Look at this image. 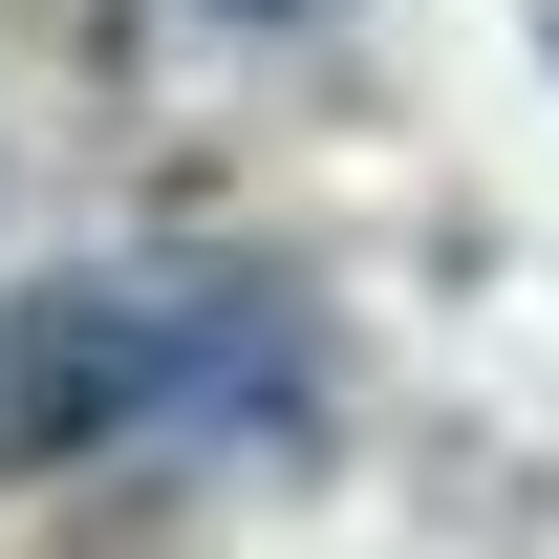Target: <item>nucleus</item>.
<instances>
[{"instance_id": "obj_2", "label": "nucleus", "mask_w": 559, "mask_h": 559, "mask_svg": "<svg viewBox=\"0 0 559 559\" xmlns=\"http://www.w3.org/2000/svg\"><path fill=\"white\" fill-rule=\"evenodd\" d=\"M215 22H323V0H215Z\"/></svg>"}, {"instance_id": "obj_1", "label": "nucleus", "mask_w": 559, "mask_h": 559, "mask_svg": "<svg viewBox=\"0 0 559 559\" xmlns=\"http://www.w3.org/2000/svg\"><path fill=\"white\" fill-rule=\"evenodd\" d=\"M173 409V323H151L130 280H66V301H22V345H0V452L22 474H66V452H108V430Z\"/></svg>"}]
</instances>
